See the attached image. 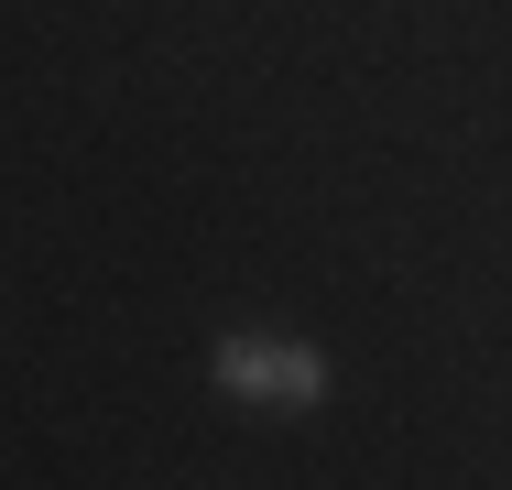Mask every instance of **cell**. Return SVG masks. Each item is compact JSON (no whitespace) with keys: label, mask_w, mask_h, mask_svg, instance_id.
<instances>
[{"label":"cell","mask_w":512,"mask_h":490,"mask_svg":"<svg viewBox=\"0 0 512 490\" xmlns=\"http://www.w3.org/2000/svg\"><path fill=\"white\" fill-rule=\"evenodd\" d=\"M218 382L240 403H316L327 392V360L316 349H284V338H229L218 349Z\"/></svg>","instance_id":"1"}]
</instances>
